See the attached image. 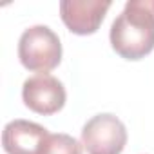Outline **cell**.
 Here are the masks:
<instances>
[{
    "label": "cell",
    "instance_id": "cell-7",
    "mask_svg": "<svg viewBox=\"0 0 154 154\" xmlns=\"http://www.w3.org/2000/svg\"><path fill=\"white\" fill-rule=\"evenodd\" d=\"M38 154H82V143L69 134H49Z\"/></svg>",
    "mask_w": 154,
    "mask_h": 154
},
{
    "label": "cell",
    "instance_id": "cell-5",
    "mask_svg": "<svg viewBox=\"0 0 154 154\" xmlns=\"http://www.w3.org/2000/svg\"><path fill=\"white\" fill-rule=\"evenodd\" d=\"M109 8V0H63L60 17L71 33L85 36L98 31Z\"/></svg>",
    "mask_w": 154,
    "mask_h": 154
},
{
    "label": "cell",
    "instance_id": "cell-2",
    "mask_svg": "<svg viewBox=\"0 0 154 154\" xmlns=\"http://www.w3.org/2000/svg\"><path fill=\"white\" fill-rule=\"evenodd\" d=\"M18 58L22 65L35 72H49L62 62V44L58 35L47 26L26 29L18 42Z\"/></svg>",
    "mask_w": 154,
    "mask_h": 154
},
{
    "label": "cell",
    "instance_id": "cell-6",
    "mask_svg": "<svg viewBox=\"0 0 154 154\" xmlns=\"http://www.w3.org/2000/svg\"><path fill=\"white\" fill-rule=\"evenodd\" d=\"M47 129L27 120H13L4 127L2 145L8 154H38Z\"/></svg>",
    "mask_w": 154,
    "mask_h": 154
},
{
    "label": "cell",
    "instance_id": "cell-1",
    "mask_svg": "<svg viewBox=\"0 0 154 154\" xmlns=\"http://www.w3.org/2000/svg\"><path fill=\"white\" fill-rule=\"evenodd\" d=\"M111 45L125 60H140L154 49V0H129L111 26Z\"/></svg>",
    "mask_w": 154,
    "mask_h": 154
},
{
    "label": "cell",
    "instance_id": "cell-4",
    "mask_svg": "<svg viewBox=\"0 0 154 154\" xmlns=\"http://www.w3.org/2000/svg\"><path fill=\"white\" fill-rule=\"evenodd\" d=\"M65 89L63 84L54 78L49 72H40L24 82L22 87V100L26 107H29L33 112L51 116L65 105Z\"/></svg>",
    "mask_w": 154,
    "mask_h": 154
},
{
    "label": "cell",
    "instance_id": "cell-3",
    "mask_svg": "<svg viewBox=\"0 0 154 154\" xmlns=\"http://www.w3.org/2000/svg\"><path fill=\"white\" fill-rule=\"evenodd\" d=\"M125 143L127 129L114 114H96L82 129V145L87 154H122Z\"/></svg>",
    "mask_w": 154,
    "mask_h": 154
}]
</instances>
